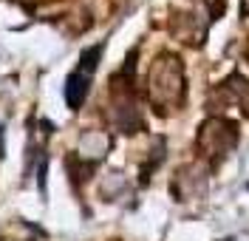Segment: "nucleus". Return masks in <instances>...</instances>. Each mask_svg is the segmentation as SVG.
<instances>
[{
  "mask_svg": "<svg viewBox=\"0 0 249 241\" xmlns=\"http://www.w3.org/2000/svg\"><path fill=\"white\" fill-rule=\"evenodd\" d=\"M147 96H150V105L159 113L181 108V102L187 96V77H184V63L176 54H159L150 63Z\"/></svg>",
  "mask_w": 249,
  "mask_h": 241,
  "instance_id": "f257e3e1",
  "label": "nucleus"
},
{
  "mask_svg": "<svg viewBox=\"0 0 249 241\" xmlns=\"http://www.w3.org/2000/svg\"><path fill=\"white\" fill-rule=\"evenodd\" d=\"M99 57H102V46H91L82 51V57H79V68L77 71H82V74H88L91 77L93 71H96V65H99Z\"/></svg>",
  "mask_w": 249,
  "mask_h": 241,
  "instance_id": "6e6552de",
  "label": "nucleus"
},
{
  "mask_svg": "<svg viewBox=\"0 0 249 241\" xmlns=\"http://www.w3.org/2000/svg\"><path fill=\"white\" fill-rule=\"evenodd\" d=\"M207 170L201 162H190L181 165L173 176V196L178 202H193V199H201L207 190Z\"/></svg>",
  "mask_w": 249,
  "mask_h": 241,
  "instance_id": "7ed1b4c3",
  "label": "nucleus"
},
{
  "mask_svg": "<svg viewBox=\"0 0 249 241\" xmlns=\"http://www.w3.org/2000/svg\"><path fill=\"white\" fill-rule=\"evenodd\" d=\"M108 148H110L108 133H102V130H88V133H82V139H79L77 156H82L85 162H93V165H96V162L108 153Z\"/></svg>",
  "mask_w": 249,
  "mask_h": 241,
  "instance_id": "20e7f679",
  "label": "nucleus"
},
{
  "mask_svg": "<svg viewBox=\"0 0 249 241\" xmlns=\"http://www.w3.org/2000/svg\"><path fill=\"white\" fill-rule=\"evenodd\" d=\"M37 236L40 230L29 222H9L6 227H0V241H34Z\"/></svg>",
  "mask_w": 249,
  "mask_h": 241,
  "instance_id": "423d86ee",
  "label": "nucleus"
},
{
  "mask_svg": "<svg viewBox=\"0 0 249 241\" xmlns=\"http://www.w3.org/2000/svg\"><path fill=\"white\" fill-rule=\"evenodd\" d=\"M88 91H91V77H88V74H82V71L68 74L65 88H62V94H65V105H68L71 111H79L82 102H85V96H88Z\"/></svg>",
  "mask_w": 249,
  "mask_h": 241,
  "instance_id": "39448f33",
  "label": "nucleus"
},
{
  "mask_svg": "<svg viewBox=\"0 0 249 241\" xmlns=\"http://www.w3.org/2000/svg\"><path fill=\"white\" fill-rule=\"evenodd\" d=\"M238 122L227 119V116H207L198 128V139H196V150L201 162H207V167H218L221 162L230 156L235 145H238Z\"/></svg>",
  "mask_w": 249,
  "mask_h": 241,
  "instance_id": "f03ea898",
  "label": "nucleus"
},
{
  "mask_svg": "<svg viewBox=\"0 0 249 241\" xmlns=\"http://www.w3.org/2000/svg\"><path fill=\"white\" fill-rule=\"evenodd\" d=\"M65 165H68V173H71V179H74V185H79V182H88L93 173V162H85L82 156H77V153H71L68 159H65Z\"/></svg>",
  "mask_w": 249,
  "mask_h": 241,
  "instance_id": "0eeeda50",
  "label": "nucleus"
}]
</instances>
